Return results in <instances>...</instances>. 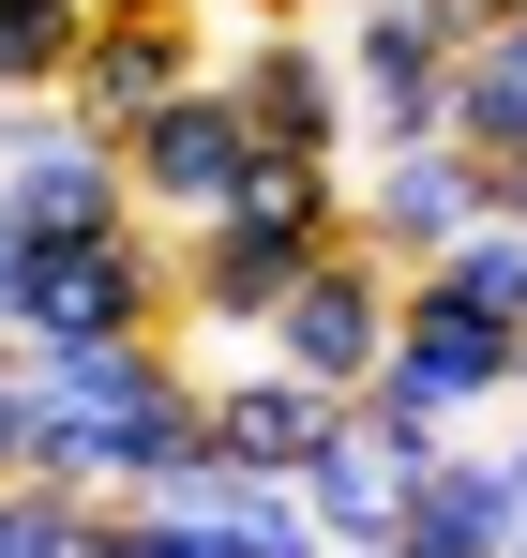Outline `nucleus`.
<instances>
[{
	"instance_id": "1",
	"label": "nucleus",
	"mask_w": 527,
	"mask_h": 558,
	"mask_svg": "<svg viewBox=\"0 0 527 558\" xmlns=\"http://www.w3.org/2000/svg\"><path fill=\"white\" fill-rule=\"evenodd\" d=\"M15 408H30V483L76 498H151L181 468H211L196 423V332H90V348H15Z\"/></svg>"
},
{
	"instance_id": "2",
	"label": "nucleus",
	"mask_w": 527,
	"mask_h": 558,
	"mask_svg": "<svg viewBox=\"0 0 527 558\" xmlns=\"http://www.w3.org/2000/svg\"><path fill=\"white\" fill-rule=\"evenodd\" d=\"M90 332H167V227H61L15 257V348H90Z\"/></svg>"
},
{
	"instance_id": "3",
	"label": "nucleus",
	"mask_w": 527,
	"mask_h": 558,
	"mask_svg": "<svg viewBox=\"0 0 527 558\" xmlns=\"http://www.w3.org/2000/svg\"><path fill=\"white\" fill-rule=\"evenodd\" d=\"M242 167H257V136H242V106H226L211 61L121 121V196H136V227H196V211H226Z\"/></svg>"
},
{
	"instance_id": "4",
	"label": "nucleus",
	"mask_w": 527,
	"mask_h": 558,
	"mask_svg": "<svg viewBox=\"0 0 527 558\" xmlns=\"http://www.w3.org/2000/svg\"><path fill=\"white\" fill-rule=\"evenodd\" d=\"M332 76H347V151H407L438 136V92H452V31L422 0H332Z\"/></svg>"
},
{
	"instance_id": "5",
	"label": "nucleus",
	"mask_w": 527,
	"mask_h": 558,
	"mask_svg": "<svg viewBox=\"0 0 527 558\" xmlns=\"http://www.w3.org/2000/svg\"><path fill=\"white\" fill-rule=\"evenodd\" d=\"M392 257H361V242H317L302 272L271 287V317H257V348L286 377H317V392H361L377 377V348H392Z\"/></svg>"
},
{
	"instance_id": "6",
	"label": "nucleus",
	"mask_w": 527,
	"mask_h": 558,
	"mask_svg": "<svg viewBox=\"0 0 527 558\" xmlns=\"http://www.w3.org/2000/svg\"><path fill=\"white\" fill-rule=\"evenodd\" d=\"M226 106L271 167H347V76H332V31H257L226 46Z\"/></svg>"
},
{
	"instance_id": "7",
	"label": "nucleus",
	"mask_w": 527,
	"mask_h": 558,
	"mask_svg": "<svg viewBox=\"0 0 527 558\" xmlns=\"http://www.w3.org/2000/svg\"><path fill=\"white\" fill-rule=\"evenodd\" d=\"M196 76V15L181 0H90V31H76V61H61V121H90V136H121L151 92H181Z\"/></svg>"
},
{
	"instance_id": "8",
	"label": "nucleus",
	"mask_w": 527,
	"mask_h": 558,
	"mask_svg": "<svg viewBox=\"0 0 527 558\" xmlns=\"http://www.w3.org/2000/svg\"><path fill=\"white\" fill-rule=\"evenodd\" d=\"M527 529V483L482 438H438V453L392 483V558H498Z\"/></svg>"
},
{
	"instance_id": "9",
	"label": "nucleus",
	"mask_w": 527,
	"mask_h": 558,
	"mask_svg": "<svg viewBox=\"0 0 527 558\" xmlns=\"http://www.w3.org/2000/svg\"><path fill=\"white\" fill-rule=\"evenodd\" d=\"M121 211H136V196H121V136L30 106V136H15V167H0V227H15V242H61V227H121Z\"/></svg>"
},
{
	"instance_id": "10",
	"label": "nucleus",
	"mask_w": 527,
	"mask_h": 558,
	"mask_svg": "<svg viewBox=\"0 0 527 558\" xmlns=\"http://www.w3.org/2000/svg\"><path fill=\"white\" fill-rule=\"evenodd\" d=\"M452 227H467V151L452 136H407V151H361L347 182V242L361 257H392V272H422Z\"/></svg>"
},
{
	"instance_id": "11",
	"label": "nucleus",
	"mask_w": 527,
	"mask_h": 558,
	"mask_svg": "<svg viewBox=\"0 0 527 558\" xmlns=\"http://www.w3.org/2000/svg\"><path fill=\"white\" fill-rule=\"evenodd\" d=\"M196 423H211V468H242V483H286V468H302L332 423H347V392H317V377L257 363V377H196Z\"/></svg>"
},
{
	"instance_id": "12",
	"label": "nucleus",
	"mask_w": 527,
	"mask_h": 558,
	"mask_svg": "<svg viewBox=\"0 0 527 558\" xmlns=\"http://www.w3.org/2000/svg\"><path fill=\"white\" fill-rule=\"evenodd\" d=\"M392 483H407V468L377 453L361 423H332L317 453L286 468V498H302V529H317V544H392Z\"/></svg>"
},
{
	"instance_id": "13",
	"label": "nucleus",
	"mask_w": 527,
	"mask_h": 558,
	"mask_svg": "<svg viewBox=\"0 0 527 558\" xmlns=\"http://www.w3.org/2000/svg\"><path fill=\"white\" fill-rule=\"evenodd\" d=\"M438 136H452V151H498V136H527V15H498V31H467V46H452Z\"/></svg>"
},
{
	"instance_id": "14",
	"label": "nucleus",
	"mask_w": 527,
	"mask_h": 558,
	"mask_svg": "<svg viewBox=\"0 0 527 558\" xmlns=\"http://www.w3.org/2000/svg\"><path fill=\"white\" fill-rule=\"evenodd\" d=\"M226 227H257L271 257H317V242H347V167H242V196H226Z\"/></svg>"
},
{
	"instance_id": "15",
	"label": "nucleus",
	"mask_w": 527,
	"mask_h": 558,
	"mask_svg": "<svg viewBox=\"0 0 527 558\" xmlns=\"http://www.w3.org/2000/svg\"><path fill=\"white\" fill-rule=\"evenodd\" d=\"M407 287H422V302H467V317H498V332H513V317H527V227L467 211V227H452V242H438Z\"/></svg>"
},
{
	"instance_id": "16",
	"label": "nucleus",
	"mask_w": 527,
	"mask_h": 558,
	"mask_svg": "<svg viewBox=\"0 0 527 558\" xmlns=\"http://www.w3.org/2000/svg\"><path fill=\"white\" fill-rule=\"evenodd\" d=\"M76 31H90V0H0V106H46V92H61Z\"/></svg>"
},
{
	"instance_id": "17",
	"label": "nucleus",
	"mask_w": 527,
	"mask_h": 558,
	"mask_svg": "<svg viewBox=\"0 0 527 558\" xmlns=\"http://www.w3.org/2000/svg\"><path fill=\"white\" fill-rule=\"evenodd\" d=\"M76 558H226V544H211V513H167V498H90Z\"/></svg>"
},
{
	"instance_id": "18",
	"label": "nucleus",
	"mask_w": 527,
	"mask_h": 558,
	"mask_svg": "<svg viewBox=\"0 0 527 558\" xmlns=\"http://www.w3.org/2000/svg\"><path fill=\"white\" fill-rule=\"evenodd\" d=\"M76 544H90V498L15 468V483H0V558H76Z\"/></svg>"
},
{
	"instance_id": "19",
	"label": "nucleus",
	"mask_w": 527,
	"mask_h": 558,
	"mask_svg": "<svg viewBox=\"0 0 527 558\" xmlns=\"http://www.w3.org/2000/svg\"><path fill=\"white\" fill-rule=\"evenodd\" d=\"M467 211H498V227H527V136H498V151H467Z\"/></svg>"
},
{
	"instance_id": "20",
	"label": "nucleus",
	"mask_w": 527,
	"mask_h": 558,
	"mask_svg": "<svg viewBox=\"0 0 527 558\" xmlns=\"http://www.w3.org/2000/svg\"><path fill=\"white\" fill-rule=\"evenodd\" d=\"M226 15V46H257V31H317V0H196V31Z\"/></svg>"
},
{
	"instance_id": "21",
	"label": "nucleus",
	"mask_w": 527,
	"mask_h": 558,
	"mask_svg": "<svg viewBox=\"0 0 527 558\" xmlns=\"http://www.w3.org/2000/svg\"><path fill=\"white\" fill-rule=\"evenodd\" d=\"M15 453H30V408H15V377H0V483H15Z\"/></svg>"
},
{
	"instance_id": "22",
	"label": "nucleus",
	"mask_w": 527,
	"mask_h": 558,
	"mask_svg": "<svg viewBox=\"0 0 527 558\" xmlns=\"http://www.w3.org/2000/svg\"><path fill=\"white\" fill-rule=\"evenodd\" d=\"M15 257H30V242H15V227H0V317H15Z\"/></svg>"
},
{
	"instance_id": "23",
	"label": "nucleus",
	"mask_w": 527,
	"mask_h": 558,
	"mask_svg": "<svg viewBox=\"0 0 527 558\" xmlns=\"http://www.w3.org/2000/svg\"><path fill=\"white\" fill-rule=\"evenodd\" d=\"M15 136H30V106H0V167H15Z\"/></svg>"
},
{
	"instance_id": "24",
	"label": "nucleus",
	"mask_w": 527,
	"mask_h": 558,
	"mask_svg": "<svg viewBox=\"0 0 527 558\" xmlns=\"http://www.w3.org/2000/svg\"><path fill=\"white\" fill-rule=\"evenodd\" d=\"M513 392H527V317H513Z\"/></svg>"
},
{
	"instance_id": "25",
	"label": "nucleus",
	"mask_w": 527,
	"mask_h": 558,
	"mask_svg": "<svg viewBox=\"0 0 527 558\" xmlns=\"http://www.w3.org/2000/svg\"><path fill=\"white\" fill-rule=\"evenodd\" d=\"M0 377H15V317H0Z\"/></svg>"
},
{
	"instance_id": "26",
	"label": "nucleus",
	"mask_w": 527,
	"mask_h": 558,
	"mask_svg": "<svg viewBox=\"0 0 527 558\" xmlns=\"http://www.w3.org/2000/svg\"><path fill=\"white\" fill-rule=\"evenodd\" d=\"M498 468H513V483H527V438H513V453H498Z\"/></svg>"
},
{
	"instance_id": "27",
	"label": "nucleus",
	"mask_w": 527,
	"mask_h": 558,
	"mask_svg": "<svg viewBox=\"0 0 527 558\" xmlns=\"http://www.w3.org/2000/svg\"><path fill=\"white\" fill-rule=\"evenodd\" d=\"M498 558H527V529H513V544H498Z\"/></svg>"
},
{
	"instance_id": "28",
	"label": "nucleus",
	"mask_w": 527,
	"mask_h": 558,
	"mask_svg": "<svg viewBox=\"0 0 527 558\" xmlns=\"http://www.w3.org/2000/svg\"><path fill=\"white\" fill-rule=\"evenodd\" d=\"M317 15H332V0H317Z\"/></svg>"
}]
</instances>
